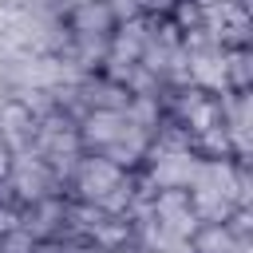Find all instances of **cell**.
Segmentation results:
<instances>
[{
  "label": "cell",
  "mask_w": 253,
  "mask_h": 253,
  "mask_svg": "<svg viewBox=\"0 0 253 253\" xmlns=\"http://www.w3.org/2000/svg\"><path fill=\"white\" fill-rule=\"evenodd\" d=\"M32 241H36V237L20 225V229H12V233H4V237H0V253H28V249H32Z\"/></svg>",
  "instance_id": "obj_8"
},
{
  "label": "cell",
  "mask_w": 253,
  "mask_h": 253,
  "mask_svg": "<svg viewBox=\"0 0 253 253\" xmlns=\"http://www.w3.org/2000/svg\"><path fill=\"white\" fill-rule=\"evenodd\" d=\"M178 32H194V28H206V12L198 8V0H174L170 16H166Z\"/></svg>",
  "instance_id": "obj_7"
},
{
  "label": "cell",
  "mask_w": 253,
  "mask_h": 253,
  "mask_svg": "<svg viewBox=\"0 0 253 253\" xmlns=\"http://www.w3.org/2000/svg\"><path fill=\"white\" fill-rule=\"evenodd\" d=\"M67 28L75 32V40H111L115 12L107 0H79L67 16Z\"/></svg>",
  "instance_id": "obj_2"
},
{
  "label": "cell",
  "mask_w": 253,
  "mask_h": 253,
  "mask_svg": "<svg viewBox=\"0 0 253 253\" xmlns=\"http://www.w3.org/2000/svg\"><path fill=\"white\" fill-rule=\"evenodd\" d=\"M126 170H119L115 162H107L103 154H91V158H79L75 166V190H79V202H99L111 186L123 182Z\"/></svg>",
  "instance_id": "obj_1"
},
{
  "label": "cell",
  "mask_w": 253,
  "mask_h": 253,
  "mask_svg": "<svg viewBox=\"0 0 253 253\" xmlns=\"http://www.w3.org/2000/svg\"><path fill=\"white\" fill-rule=\"evenodd\" d=\"M123 115H115V111H87V119L75 126V134H79V150H107L119 134H123Z\"/></svg>",
  "instance_id": "obj_3"
},
{
  "label": "cell",
  "mask_w": 253,
  "mask_h": 253,
  "mask_svg": "<svg viewBox=\"0 0 253 253\" xmlns=\"http://www.w3.org/2000/svg\"><path fill=\"white\" fill-rule=\"evenodd\" d=\"M12 229H20V210L16 206H0V237L12 233Z\"/></svg>",
  "instance_id": "obj_10"
},
{
  "label": "cell",
  "mask_w": 253,
  "mask_h": 253,
  "mask_svg": "<svg viewBox=\"0 0 253 253\" xmlns=\"http://www.w3.org/2000/svg\"><path fill=\"white\" fill-rule=\"evenodd\" d=\"M194 253H245L249 241H237L221 221H198V229L190 233Z\"/></svg>",
  "instance_id": "obj_5"
},
{
  "label": "cell",
  "mask_w": 253,
  "mask_h": 253,
  "mask_svg": "<svg viewBox=\"0 0 253 253\" xmlns=\"http://www.w3.org/2000/svg\"><path fill=\"white\" fill-rule=\"evenodd\" d=\"M221 63H225V87L245 95L249 91V47H229L221 51Z\"/></svg>",
  "instance_id": "obj_6"
},
{
  "label": "cell",
  "mask_w": 253,
  "mask_h": 253,
  "mask_svg": "<svg viewBox=\"0 0 253 253\" xmlns=\"http://www.w3.org/2000/svg\"><path fill=\"white\" fill-rule=\"evenodd\" d=\"M28 253H75L63 237H40V241H32V249Z\"/></svg>",
  "instance_id": "obj_9"
},
{
  "label": "cell",
  "mask_w": 253,
  "mask_h": 253,
  "mask_svg": "<svg viewBox=\"0 0 253 253\" xmlns=\"http://www.w3.org/2000/svg\"><path fill=\"white\" fill-rule=\"evenodd\" d=\"M134 237H138V221H134L130 213H107V217L87 233V241H91L95 249H103V253L126 249V245H134Z\"/></svg>",
  "instance_id": "obj_4"
}]
</instances>
